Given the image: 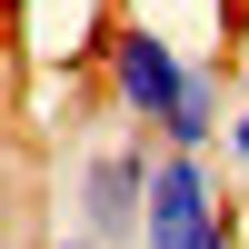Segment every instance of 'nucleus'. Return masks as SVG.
Segmentation results:
<instances>
[{"label":"nucleus","instance_id":"4","mask_svg":"<svg viewBox=\"0 0 249 249\" xmlns=\"http://www.w3.org/2000/svg\"><path fill=\"white\" fill-rule=\"evenodd\" d=\"M230 170L249 179V50H239V100H230Z\"/></svg>","mask_w":249,"mask_h":249},{"label":"nucleus","instance_id":"6","mask_svg":"<svg viewBox=\"0 0 249 249\" xmlns=\"http://www.w3.org/2000/svg\"><path fill=\"white\" fill-rule=\"evenodd\" d=\"M50 249H100V239H80V230H70V239H50Z\"/></svg>","mask_w":249,"mask_h":249},{"label":"nucleus","instance_id":"3","mask_svg":"<svg viewBox=\"0 0 249 249\" xmlns=\"http://www.w3.org/2000/svg\"><path fill=\"white\" fill-rule=\"evenodd\" d=\"M219 230H230V199H219V160L160 150V179H150V249H210Z\"/></svg>","mask_w":249,"mask_h":249},{"label":"nucleus","instance_id":"7","mask_svg":"<svg viewBox=\"0 0 249 249\" xmlns=\"http://www.w3.org/2000/svg\"><path fill=\"white\" fill-rule=\"evenodd\" d=\"M0 10H20V0H0Z\"/></svg>","mask_w":249,"mask_h":249},{"label":"nucleus","instance_id":"5","mask_svg":"<svg viewBox=\"0 0 249 249\" xmlns=\"http://www.w3.org/2000/svg\"><path fill=\"white\" fill-rule=\"evenodd\" d=\"M210 249H239V219H230V230H219V239H210Z\"/></svg>","mask_w":249,"mask_h":249},{"label":"nucleus","instance_id":"1","mask_svg":"<svg viewBox=\"0 0 249 249\" xmlns=\"http://www.w3.org/2000/svg\"><path fill=\"white\" fill-rule=\"evenodd\" d=\"M199 70H210V60L179 50V40L160 30V20H140V10H120V20H110V40H100V100H110L140 140H170V120L190 110Z\"/></svg>","mask_w":249,"mask_h":249},{"label":"nucleus","instance_id":"2","mask_svg":"<svg viewBox=\"0 0 249 249\" xmlns=\"http://www.w3.org/2000/svg\"><path fill=\"white\" fill-rule=\"evenodd\" d=\"M150 179H160V140H100L80 160V239L100 249H150Z\"/></svg>","mask_w":249,"mask_h":249}]
</instances>
